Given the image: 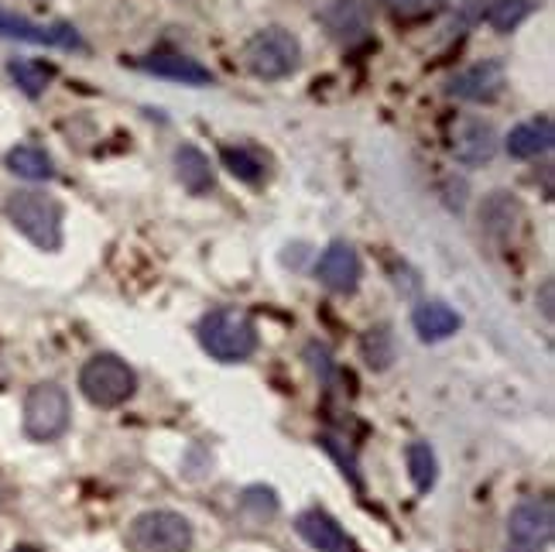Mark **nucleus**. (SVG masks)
I'll list each match as a JSON object with an SVG mask.
<instances>
[{
  "label": "nucleus",
  "instance_id": "1",
  "mask_svg": "<svg viewBox=\"0 0 555 552\" xmlns=\"http://www.w3.org/2000/svg\"><path fill=\"white\" fill-rule=\"evenodd\" d=\"M199 344L220 364H241L258 350V326L237 309H212L199 323Z\"/></svg>",
  "mask_w": 555,
  "mask_h": 552
},
{
  "label": "nucleus",
  "instance_id": "2",
  "mask_svg": "<svg viewBox=\"0 0 555 552\" xmlns=\"http://www.w3.org/2000/svg\"><path fill=\"white\" fill-rule=\"evenodd\" d=\"M8 220L17 233L38 247V251H59L62 247V206L35 189H17L4 203Z\"/></svg>",
  "mask_w": 555,
  "mask_h": 552
},
{
  "label": "nucleus",
  "instance_id": "3",
  "mask_svg": "<svg viewBox=\"0 0 555 552\" xmlns=\"http://www.w3.org/2000/svg\"><path fill=\"white\" fill-rule=\"evenodd\" d=\"M79 391L96 409H117L138 391V374L117 354H96L79 371Z\"/></svg>",
  "mask_w": 555,
  "mask_h": 552
},
{
  "label": "nucleus",
  "instance_id": "4",
  "mask_svg": "<svg viewBox=\"0 0 555 552\" xmlns=\"http://www.w3.org/2000/svg\"><path fill=\"white\" fill-rule=\"evenodd\" d=\"M302 62V41L285 28H264L244 46V66L258 79H285Z\"/></svg>",
  "mask_w": 555,
  "mask_h": 552
},
{
  "label": "nucleus",
  "instance_id": "5",
  "mask_svg": "<svg viewBox=\"0 0 555 552\" xmlns=\"http://www.w3.org/2000/svg\"><path fill=\"white\" fill-rule=\"evenodd\" d=\"M73 419L69 395L55 381L35 385L25 398V436L35 442H55L59 436H66Z\"/></svg>",
  "mask_w": 555,
  "mask_h": 552
},
{
  "label": "nucleus",
  "instance_id": "6",
  "mask_svg": "<svg viewBox=\"0 0 555 552\" xmlns=\"http://www.w3.org/2000/svg\"><path fill=\"white\" fill-rule=\"evenodd\" d=\"M192 525L185 515L168 512V508H155L144 512L131 525V545L138 552H189L192 549Z\"/></svg>",
  "mask_w": 555,
  "mask_h": 552
},
{
  "label": "nucleus",
  "instance_id": "7",
  "mask_svg": "<svg viewBox=\"0 0 555 552\" xmlns=\"http://www.w3.org/2000/svg\"><path fill=\"white\" fill-rule=\"evenodd\" d=\"M555 536V508L548 498H528L511 508L507 515V539L515 545L545 549Z\"/></svg>",
  "mask_w": 555,
  "mask_h": 552
},
{
  "label": "nucleus",
  "instance_id": "8",
  "mask_svg": "<svg viewBox=\"0 0 555 552\" xmlns=\"http://www.w3.org/2000/svg\"><path fill=\"white\" fill-rule=\"evenodd\" d=\"M0 38L28 41V46H49V49H82V38L73 25H38L31 17H21L8 8H0Z\"/></svg>",
  "mask_w": 555,
  "mask_h": 552
},
{
  "label": "nucleus",
  "instance_id": "9",
  "mask_svg": "<svg viewBox=\"0 0 555 552\" xmlns=\"http://www.w3.org/2000/svg\"><path fill=\"white\" fill-rule=\"evenodd\" d=\"M507 87V73L501 59H483L477 66H469L450 79V97L466 103H494Z\"/></svg>",
  "mask_w": 555,
  "mask_h": 552
},
{
  "label": "nucleus",
  "instance_id": "10",
  "mask_svg": "<svg viewBox=\"0 0 555 552\" xmlns=\"http://www.w3.org/2000/svg\"><path fill=\"white\" fill-rule=\"evenodd\" d=\"M315 279L336 295H350L360 285V254L344 241L330 244L315 261Z\"/></svg>",
  "mask_w": 555,
  "mask_h": 552
},
{
  "label": "nucleus",
  "instance_id": "11",
  "mask_svg": "<svg viewBox=\"0 0 555 552\" xmlns=\"http://www.w3.org/2000/svg\"><path fill=\"white\" fill-rule=\"evenodd\" d=\"M319 21L330 31V38L353 46L367 31H371V8L367 0H330V4L319 11Z\"/></svg>",
  "mask_w": 555,
  "mask_h": 552
},
{
  "label": "nucleus",
  "instance_id": "12",
  "mask_svg": "<svg viewBox=\"0 0 555 552\" xmlns=\"http://www.w3.org/2000/svg\"><path fill=\"white\" fill-rule=\"evenodd\" d=\"M498 147H501V138L494 131V124H487L480 117L463 120L453 134V155L463 165H487L498 155Z\"/></svg>",
  "mask_w": 555,
  "mask_h": 552
},
{
  "label": "nucleus",
  "instance_id": "13",
  "mask_svg": "<svg viewBox=\"0 0 555 552\" xmlns=\"http://www.w3.org/2000/svg\"><path fill=\"white\" fill-rule=\"evenodd\" d=\"M295 532L302 536L315 552H353L339 522L326 512H319V508H309V512L295 518Z\"/></svg>",
  "mask_w": 555,
  "mask_h": 552
},
{
  "label": "nucleus",
  "instance_id": "14",
  "mask_svg": "<svg viewBox=\"0 0 555 552\" xmlns=\"http://www.w3.org/2000/svg\"><path fill=\"white\" fill-rule=\"evenodd\" d=\"M521 217H525V209L515 193H490L480 203V227L487 238H494V241H507L511 233L518 230Z\"/></svg>",
  "mask_w": 555,
  "mask_h": 552
},
{
  "label": "nucleus",
  "instance_id": "15",
  "mask_svg": "<svg viewBox=\"0 0 555 552\" xmlns=\"http://www.w3.org/2000/svg\"><path fill=\"white\" fill-rule=\"evenodd\" d=\"M141 69L152 76H162V79L182 82V87H209L212 82V73L203 66V62L189 59V55H147L141 62Z\"/></svg>",
  "mask_w": 555,
  "mask_h": 552
},
{
  "label": "nucleus",
  "instance_id": "16",
  "mask_svg": "<svg viewBox=\"0 0 555 552\" xmlns=\"http://www.w3.org/2000/svg\"><path fill=\"white\" fill-rule=\"evenodd\" d=\"M552 141H555V127L548 117L528 120V124H518L515 131L507 134V155L511 158H539L548 152Z\"/></svg>",
  "mask_w": 555,
  "mask_h": 552
},
{
  "label": "nucleus",
  "instance_id": "17",
  "mask_svg": "<svg viewBox=\"0 0 555 552\" xmlns=\"http://www.w3.org/2000/svg\"><path fill=\"white\" fill-rule=\"evenodd\" d=\"M412 326L425 344H436V339H446L460 330V316L446 303H422L412 312Z\"/></svg>",
  "mask_w": 555,
  "mask_h": 552
},
{
  "label": "nucleus",
  "instance_id": "18",
  "mask_svg": "<svg viewBox=\"0 0 555 552\" xmlns=\"http://www.w3.org/2000/svg\"><path fill=\"white\" fill-rule=\"evenodd\" d=\"M176 176L179 182L189 189L192 196H203L212 189V168H209V158L199 152L196 144H182L176 152Z\"/></svg>",
  "mask_w": 555,
  "mask_h": 552
},
{
  "label": "nucleus",
  "instance_id": "19",
  "mask_svg": "<svg viewBox=\"0 0 555 552\" xmlns=\"http://www.w3.org/2000/svg\"><path fill=\"white\" fill-rule=\"evenodd\" d=\"M4 165L11 168L17 179H28V182H49L55 176L52 158L41 152V147H35V144L11 147V152L4 155Z\"/></svg>",
  "mask_w": 555,
  "mask_h": 552
},
{
  "label": "nucleus",
  "instance_id": "20",
  "mask_svg": "<svg viewBox=\"0 0 555 552\" xmlns=\"http://www.w3.org/2000/svg\"><path fill=\"white\" fill-rule=\"evenodd\" d=\"M8 76L14 79V87L28 97H41L55 79V69L46 66V62H35V59H14L8 66Z\"/></svg>",
  "mask_w": 555,
  "mask_h": 552
},
{
  "label": "nucleus",
  "instance_id": "21",
  "mask_svg": "<svg viewBox=\"0 0 555 552\" xmlns=\"http://www.w3.org/2000/svg\"><path fill=\"white\" fill-rule=\"evenodd\" d=\"M535 8H539L535 0H494L487 11V21L498 35H511L515 28H521L531 14H535Z\"/></svg>",
  "mask_w": 555,
  "mask_h": 552
},
{
  "label": "nucleus",
  "instance_id": "22",
  "mask_svg": "<svg viewBox=\"0 0 555 552\" xmlns=\"http://www.w3.org/2000/svg\"><path fill=\"white\" fill-rule=\"evenodd\" d=\"M404 460H409V474H412V484L418 495H429L433 484L439 477V463H436V453L429 442H412L409 450H404Z\"/></svg>",
  "mask_w": 555,
  "mask_h": 552
},
{
  "label": "nucleus",
  "instance_id": "23",
  "mask_svg": "<svg viewBox=\"0 0 555 552\" xmlns=\"http://www.w3.org/2000/svg\"><path fill=\"white\" fill-rule=\"evenodd\" d=\"M220 158H223V165L230 168V176H237V179H244V182H261L264 179V165L254 158L247 147H223L220 152Z\"/></svg>",
  "mask_w": 555,
  "mask_h": 552
},
{
  "label": "nucleus",
  "instance_id": "24",
  "mask_svg": "<svg viewBox=\"0 0 555 552\" xmlns=\"http://www.w3.org/2000/svg\"><path fill=\"white\" fill-rule=\"evenodd\" d=\"M364 360L374 368V371H384L395 360V344H391V333L384 330V326H377V330H367V336H364Z\"/></svg>",
  "mask_w": 555,
  "mask_h": 552
},
{
  "label": "nucleus",
  "instance_id": "25",
  "mask_svg": "<svg viewBox=\"0 0 555 552\" xmlns=\"http://www.w3.org/2000/svg\"><path fill=\"white\" fill-rule=\"evenodd\" d=\"M380 4L398 17H418L425 11H436L442 0H380Z\"/></svg>",
  "mask_w": 555,
  "mask_h": 552
},
{
  "label": "nucleus",
  "instance_id": "26",
  "mask_svg": "<svg viewBox=\"0 0 555 552\" xmlns=\"http://www.w3.org/2000/svg\"><path fill=\"white\" fill-rule=\"evenodd\" d=\"M542 309H545V316L552 320V282L545 285V306H542Z\"/></svg>",
  "mask_w": 555,
  "mask_h": 552
},
{
  "label": "nucleus",
  "instance_id": "27",
  "mask_svg": "<svg viewBox=\"0 0 555 552\" xmlns=\"http://www.w3.org/2000/svg\"><path fill=\"white\" fill-rule=\"evenodd\" d=\"M507 552H542V549H528V545H515V542H511Z\"/></svg>",
  "mask_w": 555,
  "mask_h": 552
}]
</instances>
